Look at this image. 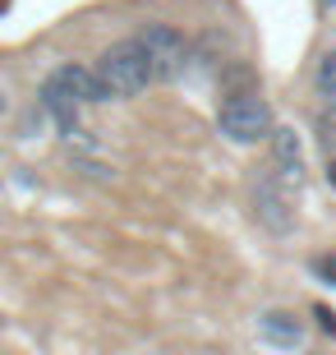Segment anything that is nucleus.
<instances>
[{
    "instance_id": "nucleus-1",
    "label": "nucleus",
    "mask_w": 336,
    "mask_h": 355,
    "mask_svg": "<svg viewBox=\"0 0 336 355\" xmlns=\"http://www.w3.org/2000/svg\"><path fill=\"white\" fill-rule=\"evenodd\" d=\"M97 79L106 83V92L116 97V102H130L139 92H148V83H157L152 74V60L143 51L139 37H125V42H111L102 55H97Z\"/></svg>"
},
{
    "instance_id": "nucleus-2",
    "label": "nucleus",
    "mask_w": 336,
    "mask_h": 355,
    "mask_svg": "<svg viewBox=\"0 0 336 355\" xmlns=\"http://www.w3.org/2000/svg\"><path fill=\"white\" fill-rule=\"evenodd\" d=\"M272 106L258 97V88H235V92H226V102L217 106V130H221V139H231V144H240V148H254V144H263L272 134Z\"/></svg>"
},
{
    "instance_id": "nucleus-3",
    "label": "nucleus",
    "mask_w": 336,
    "mask_h": 355,
    "mask_svg": "<svg viewBox=\"0 0 336 355\" xmlns=\"http://www.w3.org/2000/svg\"><path fill=\"white\" fill-rule=\"evenodd\" d=\"M139 42H143V51H148V60H152L157 79H180L184 69H189V60H194V46H189V37L175 24H148L139 33Z\"/></svg>"
},
{
    "instance_id": "nucleus-4",
    "label": "nucleus",
    "mask_w": 336,
    "mask_h": 355,
    "mask_svg": "<svg viewBox=\"0 0 336 355\" xmlns=\"http://www.w3.org/2000/svg\"><path fill=\"white\" fill-rule=\"evenodd\" d=\"M249 198H254V217H258V226H267L272 236H285V231L295 226V198H290V184H285L276 171L258 175Z\"/></svg>"
},
{
    "instance_id": "nucleus-5",
    "label": "nucleus",
    "mask_w": 336,
    "mask_h": 355,
    "mask_svg": "<svg viewBox=\"0 0 336 355\" xmlns=\"http://www.w3.org/2000/svg\"><path fill=\"white\" fill-rule=\"evenodd\" d=\"M267 144H272V171L281 175L285 184L304 180V144H299V134L290 125H272Z\"/></svg>"
},
{
    "instance_id": "nucleus-6",
    "label": "nucleus",
    "mask_w": 336,
    "mask_h": 355,
    "mask_svg": "<svg viewBox=\"0 0 336 355\" xmlns=\"http://www.w3.org/2000/svg\"><path fill=\"white\" fill-rule=\"evenodd\" d=\"M258 337L267 346H276V351H299V346L309 342L304 323H299L290 309H267V314H258Z\"/></svg>"
},
{
    "instance_id": "nucleus-7",
    "label": "nucleus",
    "mask_w": 336,
    "mask_h": 355,
    "mask_svg": "<svg viewBox=\"0 0 336 355\" xmlns=\"http://www.w3.org/2000/svg\"><path fill=\"white\" fill-rule=\"evenodd\" d=\"M51 79L60 83L69 97H78L83 106H88V102H111L106 83L97 79V69H88V65H60V69H51Z\"/></svg>"
},
{
    "instance_id": "nucleus-8",
    "label": "nucleus",
    "mask_w": 336,
    "mask_h": 355,
    "mask_svg": "<svg viewBox=\"0 0 336 355\" xmlns=\"http://www.w3.org/2000/svg\"><path fill=\"white\" fill-rule=\"evenodd\" d=\"M318 97L332 106V116H336V46L323 51V60H318Z\"/></svg>"
},
{
    "instance_id": "nucleus-9",
    "label": "nucleus",
    "mask_w": 336,
    "mask_h": 355,
    "mask_svg": "<svg viewBox=\"0 0 336 355\" xmlns=\"http://www.w3.org/2000/svg\"><path fill=\"white\" fill-rule=\"evenodd\" d=\"M0 116H5V92H0Z\"/></svg>"
},
{
    "instance_id": "nucleus-10",
    "label": "nucleus",
    "mask_w": 336,
    "mask_h": 355,
    "mask_svg": "<svg viewBox=\"0 0 336 355\" xmlns=\"http://www.w3.org/2000/svg\"><path fill=\"white\" fill-rule=\"evenodd\" d=\"M327 5H336V0H327Z\"/></svg>"
}]
</instances>
